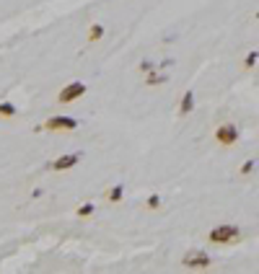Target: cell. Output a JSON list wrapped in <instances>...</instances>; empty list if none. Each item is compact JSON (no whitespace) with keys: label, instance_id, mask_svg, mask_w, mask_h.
Returning <instances> with one entry per match:
<instances>
[{"label":"cell","instance_id":"6da1fadb","mask_svg":"<svg viewBox=\"0 0 259 274\" xmlns=\"http://www.w3.org/2000/svg\"><path fill=\"white\" fill-rule=\"evenodd\" d=\"M236 238H238V230L233 225H218V228H212L210 235H207L210 243H228V241H236Z\"/></svg>","mask_w":259,"mask_h":274},{"label":"cell","instance_id":"7a4b0ae2","mask_svg":"<svg viewBox=\"0 0 259 274\" xmlns=\"http://www.w3.org/2000/svg\"><path fill=\"white\" fill-rule=\"evenodd\" d=\"M215 140L220 142V145H236L238 142V127L236 124H220L218 130H215Z\"/></svg>","mask_w":259,"mask_h":274},{"label":"cell","instance_id":"3957f363","mask_svg":"<svg viewBox=\"0 0 259 274\" xmlns=\"http://www.w3.org/2000/svg\"><path fill=\"white\" fill-rule=\"evenodd\" d=\"M83 93H86V83H80V80H76V83L65 86V88L60 91L57 101H60V104H70V101H76V98H80Z\"/></svg>","mask_w":259,"mask_h":274},{"label":"cell","instance_id":"277c9868","mask_svg":"<svg viewBox=\"0 0 259 274\" xmlns=\"http://www.w3.org/2000/svg\"><path fill=\"white\" fill-rule=\"evenodd\" d=\"M181 264L187 269H207L210 267V256H207V253H202V251H192V253L184 256Z\"/></svg>","mask_w":259,"mask_h":274},{"label":"cell","instance_id":"5b68a950","mask_svg":"<svg viewBox=\"0 0 259 274\" xmlns=\"http://www.w3.org/2000/svg\"><path fill=\"white\" fill-rule=\"evenodd\" d=\"M78 122L73 119V116H52V119L44 122V130H76Z\"/></svg>","mask_w":259,"mask_h":274},{"label":"cell","instance_id":"8992f818","mask_svg":"<svg viewBox=\"0 0 259 274\" xmlns=\"http://www.w3.org/2000/svg\"><path fill=\"white\" fill-rule=\"evenodd\" d=\"M78 160H80V155H62V158H57L52 163V168L54 171H65V168H73Z\"/></svg>","mask_w":259,"mask_h":274},{"label":"cell","instance_id":"52a82bcc","mask_svg":"<svg viewBox=\"0 0 259 274\" xmlns=\"http://www.w3.org/2000/svg\"><path fill=\"white\" fill-rule=\"evenodd\" d=\"M192 109H194V93H189V91H187V93L181 96V104H179V114H181V116H187V114L192 112Z\"/></svg>","mask_w":259,"mask_h":274},{"label":"cell","instance_id":"ba28073f","mask_svg":"<svg viewBox=\"0 0 259 274\" xmlns=\"http://www.w3.org/2000/svg\"><path fill=\"white\" fill-rule=\"evenodd\" d=\"M166 80H169V75H163V72H155V70H151L145 75V86H163Z\"/></svg>","mask_w":259,"mask_h":274},{"label":"cell","instance_id":"9c48e42d","mask_svg":"<svg viewBox=\"0 0 259 274\" xmlns=\"http://www.w3.org/2000/svg\"><path fill=\"white\" fill-rule=\"evenodd\" d=\"M18 114V109L13 104H8V101H0V116H5V119H11V116Z\"/></svg>","mask_w":259,"mask_h":274},{"label":"cell","instance_id":"30bf717a","mask_svg":"<svg viewBox=\"0 0 259 274\" xmlns=\"http://www.w3.org/2000/svg\"><path fill=\"white\" fill-rule=\"evenodd\" d=\"M101 36H104V29H101L99 23H94V26L88 29V42H99Z\"/></svg>","mask_w":259,"mask_h":274},{"label":"cell","instance_id":"8fae6325","mask_svg":"<svg viewBox=\"0 0 259 274\" xmlns=\"http://www.w3.org/2000/svg\"><path fill=\"white\" fill-rule=\"evenodd\" d=\"M122 194H125V186L117 184L112 191H109V202H119V199H122Z\"/></svg>","mask_w":259,"mask_h":274},{"label":"cell","instance_id":"7c38bea8","mask_svg":"<svg viewBox=\"0 0 259 274\" xmlns=\"http://www.w3.org/2000/svg\"><path fill=\"white\" fill-rule=\"evenodd\" d=\"M148 207H151V209H158V207H161V197H158V194H151V197H148Z\"/></svg>","mask_w":259,"mask_h":274},{"label":"cell","instance_id":"4fadbf2b","mask_svg":"<svg viewBox=\"0 0 259 274\" xmlns=\"http://www.w3.org/2000/svg\"><path fill=\"white\" fill-rule=\"evenodd\" d=\"M257 65V52H249V57L244 60V68L249 70V68H254Z\"/></svg>","mask_w":259,"mask_h":274},{"label":"cell","instance_id":"5bb4252c","mask_svg":"<svg viewBox=\"0 0 259 274\" xmlns=\"http://www.w3.org/2000/svg\"><path fill=\"white\" fill-rule=\"evenodd\" d=\"M91 212H94V205H80V207H78V215H80V217H88Z\"/></svg>","mask_w":259,"mask_h":274},{"label":"cell","instance_id":"9a60e30c","mask_svg":"<svg viewBox=\"0 0 259 274\" xmlns=\"http://www.w3.org/2000/svg\"><path fill=\"white\" fill-rule=\"evenodd\" d=\"M252 171H254V160H246L244 166H241V173H244V176H249Z\"/></svg>","mask_w":259,"mask_h":274},{"label":"cell","instance_id":"2e32d148","mask_svg":"<svg viewBox=\"0 0 259 274\" xmlns=\"http://www.w3.org/2000/svg\"><path fill=\"white\" fill-rule=\"evenodd\" d=\"M153 68H155V65H153V62H148V60H145V62H140V70H143V72H151Z\"/></svg>","mask_w":259,"mask_h":274}]
</instances>
